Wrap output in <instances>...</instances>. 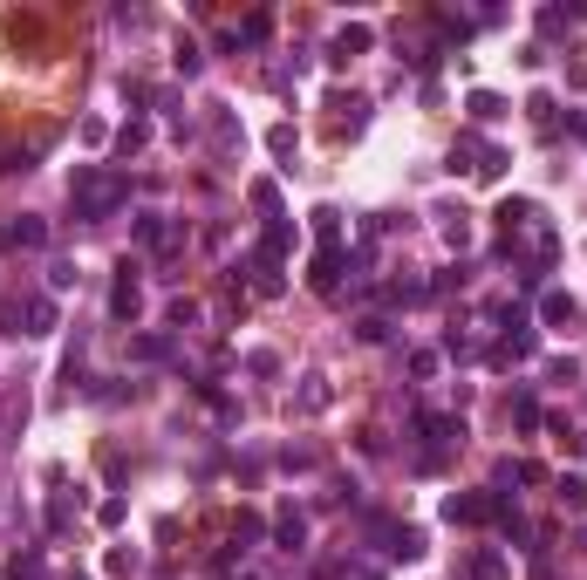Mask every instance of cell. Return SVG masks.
Masks as SVG:
<instances>
[{
	"label": "cell",
	"instance_id": "8fae6325",
	"mask_svg": "<svg viewBox=\"0 0 587 580\" xmlns=\"http://www.w3.org/2000/svg\"><path fill=\"white\" fill-rule=\"evenodd\" d=\"M7 580H41V553H14V560H7Z\"/></svg>",
	"mask_w": 587,
	"mask_h": 580
},
{
	"label": "cell",
	"instance_id": "ba28073f",
	"mask_svg": "<svg viewBox=\"0 0 587 580\" xmlns=\"http://www.w3.org/2000/svg\"><path fill=\"white\" fill-rule=\"evenodd\" d=\"M471 116H478V123H499V116H506V103L492 96V89H471Z\"/></svg>",
	"mask_w": 587,
	"mask_h": 580
},
{
	"label": "cell",
	"instance_id": "9c48e42d",
	"mask_svg": "<svg viewBox=\"0 0 587 580\" xmlns=\"http://www.w3.org/2000/svg\"><path fill=\"white\" fill-rule=\"evenodd\" d=\"M7 239H14V246H41V239H48V226H41V219H14V232H7Z\"/></svg>",
	"mask_w": 587,
	"mask_h": 580
},
{
	"label": "cell",
	"instance_id": "8992f818",
	"mask_svg": "<svg viewBox=\"0 0 587 580\" xmlns=\"http://www.w3.org/2000/svg\"><path fill=\"white\" fill-rule=\"evenodd\" d=\"M335 280H342V246H321L314 253V287L335 294Z\"/></svg>",
	"mask_w": 587,
	"mask_h": 580
},
{
	"label": "cell",
	"instance_id": "5b68a950",
	"mask_svg": "<svg viewBox=\"0 0 587 580\" xmlns=\"http://www.w3.org/2000/svg\"><path fill=\"white\" fill-rule=\"evenodd\" d=\"M110 314H117V321H130V314H137V273H130V267H123L117 287H110Z\"/></svg>",
	"mask_w": 587,
	"mask_h": 580
},
{
	"label": "cell",
	"instance_id": "52a82bcc",
	"mask_svg": "<svg viewBox=\"0 0 587 580\" xmlns=\"http://www.w3.org/2000/svg\"><path fill=\"white\" fill-rule=\"evenodd\" d=\"M274 540L287 546V553H294L301 540H308V526H301V512H274Z\"/></svg>",
	"mask_w": 587,
	"mask_h": 580
},
{
	"label": "cell",
	"instance_id": "5bb4252c",
	"mask_svg": "<svg viewBox=\"0 0 587 580\" xmlns=\"http://www.w3.org/2000/svg\"><path fill=\"white\" fill-rule=\"evenodd\" d=\"M540 314H547V321H574V301H567V294H547V301H540Z\"/></svg>",
	"mask_w": 587,
	"mask_h": 580
},
{
	"label": "cell",
	"instance_id": "4fadbf2b",
	"mask_svg": "<svg viewBox=\"0 0 587 580\" xmlns=\"http://www.w3.org/2000/svg\"><path fill=\"white\" fill-rule=\"evenodd\" d=\"M355 48H369V28H349V35L335 41V62H349V55H355Z\"/></svg>",
	"mask_w": 587,
	"mask_h": 580
},
{
	"label": "cell",
	"instance_id": "7a4b0ae2",
	"mask_svg": "<svg viewBox=\"0 0 587 580\" xmlns=\"http://www.w3.org/2000/svg\"><path fill=\"white\" fill-rule=\"evenodd\" d=\"M444 519L451 526H485V519H506V505L492 499V492H451V499H444Z\"/></svg>",
	"mask_w": 587,
	"mask_h": 580
},
{
	"label": "cell",
	"instance_id": "30bf717a",
	"mask_svg": "<svg viewBox=\"0 0 587 580\" xmlns=\"http://www.w3.org/2000/svg\"><path fill=\"white\" fill-rule=\"evenodd\" d=\"M471 580H506V560L499 553H471Z\"/></svg>",
	"mask_w": 587,
	"mask_h": 580
},
{
	"label": "cell",
	"instance_id": "6da1fadb",
	"mask_svg": "<svg viewBox=\"0 0 587 580\" xmlns=\"http://www.w3.org/2000/svg\"><path fill=\"white\" fill-rule=\"evenodd\" d=\"M123 198H130V185H123L117 171H76V192H69V205H76V219H89V226H96V219H110L123 205Z\"/></svg>",
	"mask_w": 587,
	"mask_h": 580
},
{
	"label": "cell",
	"instance_id": "3957f363",
	"mask_svg": "<svg viewBox=\"0 0 587 580\" xmlns=\"http://www.w3.org/2000/svg\"><path fill=\"white\" fill-rule=\"evenodd\" d=\"M14 321H28V335H55V301L48 294H35V301H21Z\"/></svg>",
	"mask_w": 587,
	"mask_h": 580
},
{
	"label": "cell",
	"instance_id": "7c38bea8",
	"mask_svg": "<svg viewBox=\"0 0 587 580\" xmlns=\"http://www.w3.org/2000/svg\"><path fill=\"white\" fill-rule=\"evenodd\" d=\"M137 239H144V246H164L171 232H164V219H157V212H144V219H137Z\"/></svg>",
	"mask_w": 587,
	"mask_h": 580
},
{
	"label": "cell",
	"instance_id": "2e32d148",
	"mask_svg": "<svg viewBox=\"0 0 587 580\" xmlns=\"http://www.w3.org/2000/svg\"><path fill=\"white\" fill-rule=\"evenodd\" d=\"M62 580H82V574H62Z\"/></svg>",
	"mask_w": 587,
	"mask_h": 580
},
{
	"label": "cell",
	"instance_id": "9a60e30c",
	"mask_svg": "<svg viewBox=\"0 0 587 580\" xmlns=\"http://www.w3.org/2000/svg\"><path fill=\"white\" fill-rule=\"evenodd\" d=\"M328 403V383H321V376H308V389H301V410H321Z\"/></svg>",
	"mask_w": 587,
	"mask_h": 580
},
{
	"label": "cell",
	"instance_id": "277c9868",
	"mask_svg": "<svg viewBox=\"0 0 587 580\" xmlns=\"http://www.w3.org/2000/svg\"><path fill=\"white\" fill-rule=\"evenodd\" d=\"M287 246H294L287 219H274V226H267V239H260V267H280V260H287Z\"/></svg>",
	"mask_w": 587,
	"mask_h": 580
}]
</instances>
